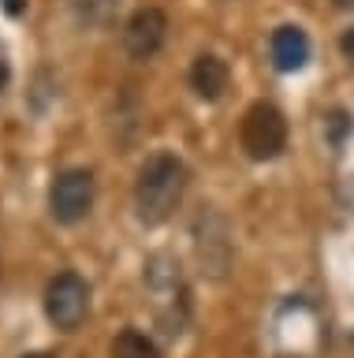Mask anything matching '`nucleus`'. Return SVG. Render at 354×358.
Instances as JSON below:
<instances>
[{"label": "nucleus", "instance_id": "ddd939ff", "mask_svg": "<svg viewBox=\"0 0 354 358\" xmlns=\"http://www.w3.org/2000/svg\"><path fill=\"white\" fill-rule=\"evenodd\" d=\"M336 8H343V11H354V0H332Z\"/></svg>", "mask_w": 354, "mask_h": 358}, {"label": "nucleus", "instance_id": "0eeeda50", "mask_svg": "<svg viewBox=\"0 0 354 358\" xmlns=\"http://www.w3.org/2000/svg\"><path fill=\"white\" fill-rule=\"evenodd\" d=\"M168 41V15L161 8H138L124 22V49L131 60H153Z\"/></svg>", "mask_w": 354, "mask_h": 358}, {"label": "nucleus", "instance_id": "1a4fd4ad", "mask_svg": "<svg viewBox=\"0 0 354 358\" xmlns=\"http://www.w3.org/2000/svg\"><path fill=\"white\" fill-rule=\"evenodd\" d=\"M309 60V38L298 27H280L272 34V64L280 71H298Z\"/></svg>", "mask_w": 354, "mask_h": 358}, {"label": "nucleus", "instance_id": "20e7f679", "mask_svg": "<svg viewBox=\"0 0 354 358\" xmlns=\"http://www.w3.org/2000/svg\"><path fill=\"white\" fill-rule=\"evenodd\" d=\"M239 142H242L250 161H272V157H280L287 145L283 112L276 105H265V101L250 105L246 116H242V127H239Z\"/></svg>", "mask_w": 354, "mask_h": 358}, {"label": "nucleus", "instance_id": "39448f33", "mask_svg": "<svg viewBox=\"0 0 354 358\" xmlns=\"http://www.w3.org/2000/svg\"><path fill=\"white\" fill-rule=\"evenodd\" d=\"M97 198V179L90 168H68L49 187V213L57 224H79L90 217Z\"/></svg>", "mask_w": 354, "mask_h": 358}, {"label": "nucleus", "instance_id": "423d86ee", "mask_svg": "<svg viewBox=\"0 0 354 358\" xmlns=\"http://www.w3.org/2000/svg\"><path fill=\"white\" fill-rule=\"evenodd\" d=\"M90 313V284L79 273H57L45 287V317L60 332H75Z\"/></svg>", "mask_w": 354, "mask_h": 358}, {"label": "nucleus", "instance_id": "f257e3e1", "mask_svg": "<svg viewBox=\"0 0 354 358\" xmlns=\"http://www.w3.org/2000/svg\"><path fill=\"white\" fill-rule=\"evenodd\" d=\"M186 190V164L175 153H153L142 161L135 179V213L142 224L157 228L179 209Z\"/></svg>", "mask_w": 354, "mask_h": 358}, {"label": "nucleus", "instance_id": "f03ea898", "mask_svg": "<svg viewBox=\"0 0 354 358\" xmlns=\"http://www.w3.org/2000/svg\"><path fill=\"white\" fill-rule=\"evenodd\" d=\"M142 280H146V291L153 295V306H157V317L164 324V332L168 336L183 332L191 306H186V284H183L179 262H175L172 254H153L146 262Z\"/></svg>", "mask_w": 354, "mask_h": 358}, {"label": "nucleus", "instance_id": "f8f14e48", "mask_svg": "<svg viewBox=\"0 0 354 358\" xmlns=\"http://www.w3.org/2000/svg\"><path fill=\"white\" fill-rule=\"evenodd\" d=\"M0 8H4L8 11V15H23V8H27V0H0Z\"/></svg>", "mask_w": 354, "mask_h": 358}, {"label": "nucleus", "instance_id": "6e6552de", "mask_svg": "<svg viewBox=\"0 0 354 358\" xmlns=\"http://www.w3.org/2000/svg\"><path fill=\"white\" fill-rule=\"evenodd\" d=\"M231 83V71H228V64L220 60V56L213 52H202L198 60L191 64V90L202 101H216V97H224V90Z\"/></svg>", "mask_w": 354, "mask_h": 358}, {"label": "nucleus", "instance_id": "9d476101", "mask_svg": "<svg viewBox=\"0 0 354 358\" xmlns=\"http://www.w3.org/2000/svg\"><path fill=\"white\" fill-rule=\"evenodd\" d=\"M112 358H161V347L138 329H124L112 340Z\"/></svg>", "mask_w": 354, "mask_h": 358}, {"label": "nucleus", "instance_id": "7ed1b4c3", "mask_svg": "<svg viewBox=\"0 0 354 358\" xmlns=\"http://www.w3.org/2000/svg\"><path fill=\"white\" fill-rule=\"evenodd\" d=\"M276 358H317L325 332L320 317L306 299H287L276 313Z\"/></svg>", "mask_w": 354, "mask_h": 358}, {"label": "nucleus", "instance_id": "9b49d317", "mask_svg": "<svg viewBox=\"0 0 354 358\" xmlns=\"http://www.w3.org/2000/svg\"><path fill=\"white\" fill-rule=\"evenodd\" d=\"M339 49H343V56H347V60L354 64V30H347V34L339 38Z\"/></svg>", "mask_w": 354, "mask_h": 358}, {"label": "nucleus", "instance_id": "2eb2a0df", "mask_svg": "<svg viewBox=\"0 0 354 358\" xmlns=\"http://www.w3.org/2000/svg\"><path fill=\"white\" fill-rule=\"evenodd\" d=\"M4 86H8V67L0 64V94H4Z\"/></svg>", "mask_w": 354, "mask_h": 358}, {"label": "nucleus", "instance_id": "4468645a", "mask_svg": "<svg viewBox=\"0 0 354 358\" xmlns=\"http://www.w3.org/2000/svg\"><path fill=\"white\" fill-rule=\"evenodd\" d=\"M23 358H57V355H49V351H27Z\"/></svg>", "mask_w": 354, "mask_h": 358}]
</instances>
